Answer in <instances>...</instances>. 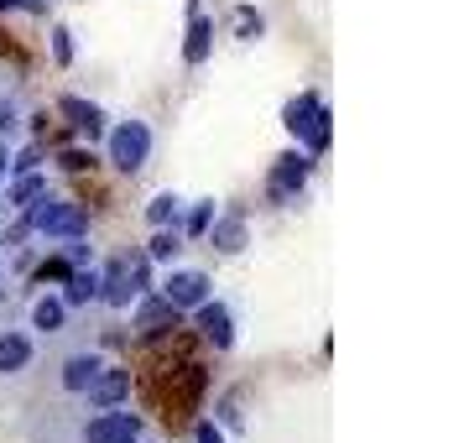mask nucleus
I'll return each mask as SVG.
<instances>
[{
    "label": "nucleus",
    "instance_id": "obj_1",
    "mask_svg": "<svg viewBox=\"0 0 464 443\" xmlns=\"http://www.w3.org/2000/svg\"><path fill=\"white\" fill-rule=\"evenodd\" d=\"M22 219H26V230L32 235H47V240H79V235H89L84 204H73V198H53V193H43L37 204H26Z\"/></svg>",
    "mask_w": 464,
    "mask_h": 443
},
{
    "label": "nucleus",
    "instance_id": "obj_2",
    "mask_svg": "<svg viewBox=\"0 0 464 443\" xmlns=\"http://www.w3.org/2000/svg\"><path fill=\"white\" fill-rule=\"evenodd\" d=\"M282 126L293 130L297 141H303V151H314V157L329 147V105H324L318 94H297V100H287Z\"/></svg>",
    "mask_w": 464,
    "mask_h": 443
},
{
    "label": "nucleus",
    "instance_id": "obj_3",
    "mask_svg": "<svg viewBox=\"0 0 464 443\" xmlns=\"http://www.w3.org/2000/svg\"><path fill=\"white\" fill-rule=\"evenodd\" d=\"M105 157H110V168H121V172H141L147 168V157H151V126L147 120H121V126L105 136Z\"/></svg>",
    "mask_w": 464,
    "mask_h": 443
},
{
    "label": "nucleus",
    "instance_id": "obj_4",
    "mask_svg": "<svg viewBox=\"0 0 464 443\" xmlns=\"http://www.w3.org/2000/svg\"><path fill=\"white\" fill-rule=\"evenodd\" d=\"M308 178H314V151H282L266 172V193H272V204H293L297 193L308 188Z\"/></svg>",
    "mask_w": 464,
    "mask_h": 443
},
{
    "label": "nucleus",
    "instance_id": "obj_5",
    "mask_svg": "<svg viewBox=\"0 0 464 443\" xmlns=\"http://www.w3.org/2000/svg\"><path fill=\"white\" fill-rule=\"evenodd\" d=\"M151 293H162L178 313H193L204 297H214V287H209V276H204V272H193V266H172V272L151 287Z\"/></svg>",
    "mask_w": 464,
    "mask_h": 443
},
{
    "label": "nucleus",
    "instance_id": "obj_6",
    "mask_svg": "<svg viewBox=\"0 0 464 443\" xmlns=\"http://www.w3.org/2000/svg\"><path fill=\"white\" fill-rule=\"evenodd\" d=\"M141 433H147V428H141V418H136V412H126V407H105L100 418L84 422L79 443H136Z\"/></svg>",
    "mask_w": 464,
    "mask_h": 443
},
{
    "label": "nucleus",
    "instance_id": "obj_7",
    "mask_svg": "<svg viewBox=\"0 0 464 443\" xmlns=\"http://www.w3.org/2000/svg\"><path fill=\"white\" fill-rule=\"evenodd\" d=\"M105 371V360L94 355V350H79V355H63L58 360V391H68V397H84L89 386H94V376Z\"/></svg>",
    "mask_w": 464,
    "mask_h": 443
},
{
    "label": "nucleus",
    "instance_id": "obj_8",
    "mask_svg": "<svg viewBox=\"0 0 464 443\" xmlns=\"http://www.w3.org/2000/svg\"><path fill=\"white\" fill-rule=\"evenodd\" d=\"M193 329L209 339L214 350H230V344H235V318H230V308H225V303H214V297H204V303L193 308Z\"/></svg>",
    "mask_w": 464,
    "mask_h": 443
},
{
    "label": "nucleus",
    "instance_id": "obj_9",
    "mask_svg": "<svg viewBox=\"0 0 464 443\" xmlns=\"http://www.w3.org/2000/svg\"><path fill=\"white\" fill-rule=\"evenodd\" d=\"M130 397V371H121V365H105L100 376H94V386L84 391L89 412H105V407H126Z\"/></svg>",
    "mask_w": 464,
    "mask_h": 443
},
{
    "label": "nucleus",
    "instance_id": "obj_10",
    "mask_svg": "<svg viewBox=\"0 0 464 443\" xmlns=\"http://www.w3.org/2000/svg\"><path fill=\"white\" fill-rule=\"evenodd\" d=\"M141 297V287L130 282V261H110L105 272H100V303H105L110 313H121Z\"/></svg>",
    "mask_w": 464,
    "mask_h": 443
},
{
    "label": "nucleus",
    "instance_id": "obj_11",
    "mask_svg": "<svg viewBox=\"0 0 464 443\" xmlns=\"http://www.w3.org/2000/svg\"><path fill=\"white\" fill-rule=\"evenodd\" d=\"M178 308H172L162 293H141L136 297V313H130V329H141V334H157V329H178Z\"/></svg>",
    "mask_w": 464,
    "mask_h": 443
},
{
    "label": "nucleus",
    "instance_id": "obj_12",
    "mask_svg": "<svg viewBox=\"0 0 464 443\" xmlns=\"http://www.w3.org/2000/svg\"><path fill=\"white\" fill-rule=\"evenodd\" d=\"M63 308L68 313H79V308H89V303H100V266L89 261V266H68L63 276Z\"/></svg>",
    "mask_w": 464,
    "mask_h": 443
},
{
    "label": "nucleus",
    "instance_id": "obj_13",
    "mask_svg": "<svg viewBox=\"0 0 464 443\" xmlns=\"http://www.w3.org/2000/svg\"><path fill=\"white\" fill-rule=\"evenodd\" d=\"M32 355H37L32 334H22V329H5L0 334V376H22L26 365H32Z\"/></svg>",
    "mask_w": 464,
    "mask_h": 443
},
{
    "label": "nucleus",
    "instance_id": "obj_14",
    "mask_svg": "<svg viewBox=\"0 0 464 443\" xmlns=\"http://www.w3.org/2000/svg\"><path fill=\"white\" fill-rule=\"evenodd\" d=\"M58 115H63V120H68L73 130H84L89 141H94V136L105 130V110L89 105V100H79V94H63V100H58Z\"/></svg>",
    "mask_w": 464,
    "mask_h": 443
},
{
    "label": "nucleus",
    "instance_id": "obj_15",
    "mask_svg": "<svg viewBox=\"0 0 464 443\" xmlns=\"http://www.w3.org/2000/svg\"><path fill=\"white\" fill-rule=\"evenodd\" d=\"M204 240H209L214 251L235 255L240 246H246V219H240V214H214L209 230H204Z\"/></svg>",
    "mask_w": 464,
    "mask_h": 443
},
{
    "label": "nucleus",
    "instance_id": "obj_16",
    "mask_svg": "<svg viewBox=\"0 0 464 443\" xmlns=\"http://www.w3.org/2000/svg\"><path fill=\"white\" fill-rule=\"evenodd\" d=\"M43 193H47L43 172H11V183H5V193H0V204H5V209H26V204H37Z\"/></svg>",
    "mask_w": 464,
    "mask_h": 443
},
{
    "label": "nucleus",
    "instance_id": "obj_17",
    "mask_svg": "<svg viewBox=\"0 0 464 443\" xmlns=\"http://www.w3.org/2000/svg\"><path fill=\"white\" fill-rule=\"evenodd\" d=\"M209 47H214V22L193 5V22H188V43H183V63L198 68L204 58H209Z\"/></svg>",
    "mask_w": 464,
    "mask_h": 443
},
{
    "label": "nucleus",
    "instance_id": "obj_18",
    "mask_svg": "<svg viewBox=\"0 0 464 443\" xmlns=\"http://www.w3.org/2000/svg\"><path fill=\"white\" fill-rule=\"evenodd\" d=\"M63 323H68V308H63L58 293H43L32 303V329H37V334H63Z\"/></svg>",
    "mask_w": 464,
    "mask_h": 443
},
{
    "label": "nucleus",
    "instance_id": "obj_19",
    "mask_svg": "<svg viewBox=\"0 0 464 443\" xmlns=\"http://www.w3.org/2000/svg\"><path fill=\"white\" fill-rule=\"evenodd\" d=\"M183 209H188V204H183L178 193H157V198L147 204V225H151V230H162V225L178 230V225H183Z\"/></svg>",
    "mask_w": 464,
    "mask_h": 443
},
{
    "label": "nucleus",
    "instance_id": "obj_20",
    "mask_svg": "<svg viewBox=\"0 0 464 443\" xmlns=\"http://www.w3.org/2000/svg\"><path fill=\"white\" fill-rule=\"evenodd\" d=\"M178 251H183V230H172V225H162V230L151 235L147 261H157V266H168V261H178Z\"/></svg>",
    "mask_w": 464,
    "mask_h": 443
},
{
    "label": "nucleus",
    "instance_id": "obj_21",
    "mask_svg": "<svg viewBox=\"0 0 464 443\" xmlns=\"http://www.w3.org/2000/svg\"><path fill=\"white\" fill-rule=\"evenodd\" d=\"M214 198H204V204H193V209H183V225L178 230L188 235V240H204V230H209V219H214Z\"/></svg>",
    "mask_w": 464,
    "mask_h": 443
},
{
    "label": "nucleus",
    "instance_id": "obj_22",
    "mask_svg": "<svg viewBox=\"0 0 464 443\" xmlns=\"http://www.w3.org/2000/svg\"><path fill=\"white\" fill-rule=\"evenodd\" d=\"M235 37H240V43H256V37H261V16H256L251 5L235 11Z\"/></svg>",
    "mask_w": 464,
    "mask_h": 443
},
{
    "label": "nucleus",
    "instance_id": "obj_23",
    "mask_svg": "<svg viewBox=\"0 0 464 443\" xmlns=\"http://www.w3.org/2000/svg\"><path fill=\"white\" fill-rule=\"evenodd\" d=\"M53 63L58 68L73 63V32H68V26H53Z\"/></svg>",
    "mask_w": 464,
    "mask_h": 443
},
{
    "label": "nucleus",
    "instance_id": "obj_24",
    "mask_svg": "<svg viewBox=\"0 0 464 443\" xmlns=\"http://www.w3.org/2000/svg\"><path fill=\"white\" fill-rule=\"evenodd\" d=\"M16 126H22V110L11 105V100H0V141H5V136H16Z\"/></svg>",
    "mask_w": 464,
    "mask_h": 443
},
{
    "label": "nucleus",
    "instance_id": "obj_25",
    "mask_svg": "<svg viewBox=\"0 0 464 443\" xmlns=\"http://www.w3.org/2000/svg\"><path fill=\"white\" fill-rule=\"evenodd\" d=\"M37 162H43V147H26L11 157V172H37Z\"/></svg>",
    "mask_w": 464,
    "mask_h": 443
},
{
    "label": "nucleus",
    "instance_id": "obj_26",
    "mask_svg": "<svg viewBox=\"0 0 464 443\" xmlns=\"http://www.w3.org/2000/svg\"><path fill=\"white\" fill-rule=\"evenodd\" d=\"M26 235H32V230H26V219H16V225L5 230V240H0V251H16V246H22Z\"/></svg>",
    "mask_w": 464,
    "mask_h": 443
},
{
    "label": "nucleus",
    "instance_id": "obj_27",
    "mask_svg": "<svg viewBox=\"0 0 464 443\" xmlns=\"http://www.w3.org/2000/svg\"><path fill=\"white\" fill-rule=\"evenodd\" d=\"M193 443H225V433H219L214 422H198V433H193Z\"/></svg>",
    "mask_w": 464,
    "mask_h": 443
},
{
    "label": "nucleus",
    "instance_id": "obj_28",
    "mask_svg": "<svg viewBox=\"0 0 464 443\" xmlns=\"http://www.w3.org/2000/svg\"><path fill=\"white\" fill-rule=\"evenodd\" d=\"M63 168L79 172V168H89V157H84V151H63Z\"/></svg>",
    "mask_w": 464,
    "mask_h": 443
},
{
    "label": "nucleus",
    "instance_id": "obj_29",
    "mask_svg": "<svg viewBox=\"0 0 464 443\" xmlns=\"http://www.w3.org/2000/svg\"><path fill=\"white\" fill-rule=\"evenodd\" d=\"M5 172H11V147L0 141V178H5Z\"/></svg>",
    "mask_w": 464,
    "mask_h": 443
},
{
    "label": "nucleus",
    "instance_id": "obj_30",
    "mask_svg": "<svg viewBox=\"0 0 464 443\" xmlns=\"http://www.w3.org/2000/svg\"><path fill=\"white\" fill-rule=\"evenodd\" d=\"M0 11H22V0H0Z\"/></svg>",
    "mask_w": 464,
    "mask_h": 443
},
{
    "label": "nucleus",
    "instance_id": "obj_31",
    "mask_svg": "<svg viewBox=\"0 0 464 443\" xmlns=\"http://www.w3.org/2000/svg\"><path fill=\"white\" fill-rule=\"evenodd\" d=\"M0 219H5V204H0Z\"/></svg>",
    "mask_w": 464,
    "mask_h": 443
},
{
    "label": "nucleus",
    "instance_id": "obj_32",
    "mask_svg": "<svg viewBox=\"0 0 464 443\" xmlns=\"http://www.w3.org/2000/svg\"><path fill=\"white\" fill-rule=\"evenodd\" d=\"M136 443H141V438H136Z\"/></svg>",
    "mask_w": 464,
    "mask_h": 443
}]
</instances>
